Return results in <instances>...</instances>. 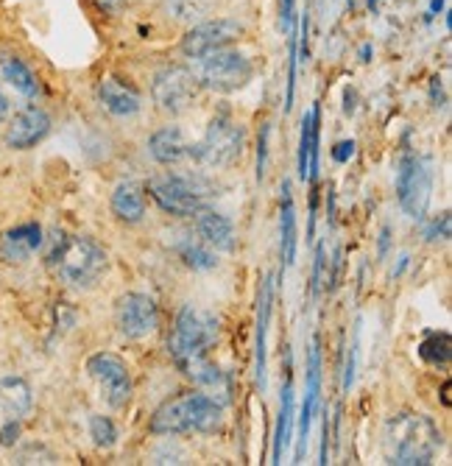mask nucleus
Returning <instances> with one entry per match:
<instances>
[{"mask_svg": "<svg viewBox=\"0 0 452 466\" xmlns=\"http://www.w3.org/2000/svg\"><path fill=\"white\" fill-rule=\"evenodd\" d=\"M388 237H391V229H388V226H382V232H379V257H385V254H388Z\"/></svg>", "mask_w": 452, "mask_h": 466, "instance_id": "obj_37", "label": "nucleus"}, {"mask_svg": "<svg viewBox=\"0 0 452 466\" xmlns=\"http://www.w3.org/2000/svg\"><path fill=\"white\" fill-rule=\"evenodd\" d=\"M114 324L123 338L142 340L159 326L156 301L145 293H123L114 304Z\"/></svg>", "mask_w": 452, "mask_h": 466, "instance_id": "obj_11", "label": "nucleus"}, {"mask_svg": "<svg viewBox=\"0 0 452 466\" xmlns=\"http://www.w3.org/2000/svg\"><path fill=\"white\" fill-rule=\"evenodd\" d=\"M215 340H218V318L206 310L184 304L176 315L173 332L167 335V352L176 363H184L190 357L206 354V349Z\"/></svg>", "mask_w": 452, "mask_h": 466, "instance_id": "obj_5", "label": "nucleus"}, {"mask_svg": "<svg viewBox=\"0 0 452 466\" xmlns=\"http://www.w3.org/2000/svg\"><path fill=\"white\" fill-rule=\"evenodd\" d=\"M20 433H22L20 419H8V421L3 424V430H0V446H14L17 438H20Z\"/></svg>", "mask_w": 452, "mask_h": 466, "instance_id": "obj_31", "label": "nucleus"}, {"mask_svg": "<svg viewBox=\"0 0 452 466\" xmlns=\"http://www.w3.org/2000/svg\"><path fill=\"white\" fill-rule=\"evenodd\" d=\"M167 8H173V17L176 20H193V17H201L206 11V0H173L167 3Z\"/></svg>", "mask_w": 452, "mask_h": 466, "instance_id": "obj_29", "label": "nucleus"}, {"mask_svg": "<svg viewBox=\"0 0 452 466\" xmlns=\"http://www.w3.org/2000/svg\"><path fill=\"white\" fill-rule=\"evenodd\" d=\"M223 421V407L198 391H184L179 396H170L162 402L151 421L148 430L153 435H181V433H215Z\"/></svg>", "mask_w": 452, "mask_h": 466, "instance_id": "obj_2", "label": "nucleus"}, {"mask_svg": "<svg viewBox=\"0 0 452 466\" xmlns=\"http://www.w3.org/2000/svg\"><path fill=\"white\" fill-rule=\"evenodd\" d=\"M318 393H321V346L318 335H312L310 354H307V388H304V405L299 410V449H296V463H301L304 449H307V435H310V421L318 407Z\"/></svg>", "mask_w": 452, "mask_h": 466, "instance_id": "obj_14", "label": "nucleus"}, {"mask_svg": "<svg viewBox=\"0 0 452 466\" xmlns=\"http://www.w3.org/2000/svg\"><path fill=\"white\" fill-rule=\"evenodd\" d=\"M371 56H374V47L366 42V45L360 47V61H371Z\"/></svg>", "mask_w": 452, "mask_h": 466, "instance_id": "obj_38", "label": "nucleus"}, {"mask_svg": "<svg viewBox=\"0 0 452 466\" xmlns=\"http://www.w3.org/2000/svg\"><path fill=\"white\" fill-rule=\"evenodd\" d=\"M86 374L98 382L103 399L112 407H126V402L131 399V377L123 357H117L114 352H95L86 360Z\"/></svg>", "mask_w": 452, "mask_h": 466, "instance_id": "obj_10", "label": "nucleus"}, {"mask_svg": "<svg viewBox=\"0 0 452 466\" xmlns=\"http://www.w3.org/2000/svg\"><path fill=\"white\" fill-rule=\"evenodd\" d=\"M98 100L114 117H131L142 109V98L137 95V89L128 87L126 81L114 78V75H109L98 84Z\"/></svg>", "mask_w": 452, "mask_h": 466, "instance_id": "obj_19", "label": "nucleus"}, {"mask_svg": "<svg viewBox=\"0 0 452 466\" xmlns=\"http://www.w3.org/2000/svg\"><path fill=\"white\" fill-rule=\"evenodd\" d=\"M321 271H324V246L315 248V265H312V293L321 290Z\"/></svg>", "mask_w": 452, "mask_h": 466, "instance_id": "obj_34", "label": "nucleus"}, {"mask_svg": "<svg viewBox=\"0 0 452 466\" xmlns=\"http://www.w3.org/2000/svg\"><path fill=\"white\" fill-rule=\"evenodd\" d=\"M318 126H321V106L312 103V109L301 117L299 131V179L315 181L318 176Z\"/></svg>", "mask_w": 452, "mask_h": 466, "instance_id": "obj_17", "label": "nucleus"}, {"mask_svg": "<svg viewBox=\"0 0 452 466\" xmlns=\"http://www.w3.org/2000/svg\"><path fill=\"white\" fill-rule=\"evenodd\" d=\"M279 8H282V28L290 31V28H293V8H296V0H279Z\"/></svg>", "mask_w": 452, "mask_h": 466, "instance_id": "obj_35", "label": "nucleus"}, {"mask_svg": "<svg viewBox=\"0 0 452 466\" xmlns=\"http://www.w3.org/2000/svg\"><path fill=\"white\" fill-rule=\"evenodd\" d=\"M47 265L70 287H92L109 271V254L89 237L56 232L53 246L47 248Z\"/></svg>", "mask_w": 452, "mask_h": 466, "instance_id": "obj_1", "label": "nucleus"}, {"mask_svg": "<svg viewBox=\"0 0 452 466\" xmlns=\"http://www.w3.org/2000/svg\"><path fill=\"white\" fill-rule=\"evenodd\" d=\"M368 6H371V8H377V6H379V0H368Z\"/></svg>", "mask_w": 452, "mask_h": 466, "instance_id": "obj_41", "label": "nucleus"}, {"mask_svg": "<svg viewBox=\"0 0 452 466\" xmlns=\"http://www.w3.org/2000/svg\"><path fill=\"white\" fill-rule=\"evenodd\" d=\"M432 193V165L427 156L405 153L396 170V198L407 218L421 220L430 206Z\"/></svg>", "mask_w": 452, "mask_h": 466, "instance_id": "obj_8", "label": "nucleus"}, {"mask_svg": "<svg viewBox=\"0 0 452 466\" xmlns=\"http://www.w3.org/2000/svg\"><path fill=\"white\" fill-rule=\"evenodd\" d=\"M190 70L195 73L201 87L215 89V92L243 89L251 81V75H254L251 59L243 56L240 50H229V47H218L212 53L195 56V64Z\"/></svg>", "mask_w": 452, "mask_h": 466, "instance_id": "obj_6", "label": "nucleus"}, {"mask_svg": "<svg viewBox=\"0 0 452 466\" xmlns=\"http://www.w3.org/2000/svg\"><path fill=\"white\" fill-rule=\"evenodd\" d=\"M430 240H449V212L441 215V220H432V226L427 229Z\"/></svg>", "mask_w": 452, "mask_h": 466, "instance_id": "obj_32", "label": "nucleus"}, {"mask_svg": "<svg viewBox=\"0 0 452 466\" xmlns=\"http://www.w3.org/2000/svg\"><path fill=\"white\" fill-rule=\"evenodd\" d=\"M50 134V117L39 106H22L6 128V145L14 151H28Z\"/></svg>", "mask_w": 452, "mask_h": 466, "instance_id": "obj_13", "label": "nucleus"}, {"mask_svg": "<svg viewBox=\"0 0 452 466\" xmlns=\"http://www.w3.org/2000/svg\"><path fill=\"white\" fill-rule=\"evenodd\" d=\"M419 354L427 363H446L449 360V335L446 332H430L427 340L419 346Z\"/></svg>", "mask_w": 452, "mask_h": 466, "instance_id": "obj_28", "label": "nucleus"}, {"mask_svg": "<svg viewBox=\"0 0 452 466\" xmlns=\"http://www.w3.org/2000/svg\"><path fill=\"white\" fill-rule=\"evenodd\" d=\"M31 410V385L22 377L0 379V413L6 419H20Z\"/></svg>", "mask_w": 452, "mask_h": 466, "instance_id": "obj_23", "label": "nucleus"}, {"mask_svg": "<svg viewBox=\"0 0 452 466\" xmlns=\"http://www.w3.org/2000/svg\"><path fill=\"white\" fill-rule=\"evenodd\" d=\"M0 73H3V78H6L14 89H20L22 95H36V92H39L36 75L31 73V67H28L22 59H17V56H6V59L0 61Z\"/></svg>", "mask_w": 452, "mask_h": 466, "instance_id": "obj_26", "label": "nucleus"}, {"mask_svg": "<svg viewBox=\"0 0 452 466\" xmlns=\"http://www.w3.org/2000/svg\"><path fill=\"white\" fill-rule=\"evenodd\" d=\"M444 3H446V0H432V3H430V14H438V11L444 8Z\"/></svg>", "mask_w": 452, "mask_h": 466, "instance_id": "obj_40", "label": "nucleus"}, {"mask_svg": "<svg viewBox=\"0 0 452 466\" xmlns=\"http://www.w3.org/2000/svg\"><path fill=\"white\" fill-rule=\"evenodd\" d=\"M240 33H243V25H240L237 20L218 17V20H206V22L193 25V28L181 36L179 47H181L184 56L195 59V56H204V53H212V50H218V47L232 45Z\"/></svg>", "mask_w": 452, "mask_h": 466, "instance_id": "obj_12", "label": "nucleus"}, {"mask_svg": "<svg viewBox=\"0 0 452 466\" xmlns=\"http://www.w3.org/2000/svg\"><path fill=\"white\" fill-rule=\"evenodd\" d=\"M385 444H388L391 463L427 466V463H432V458L441 446V433L421 413H399L385 427Z\"/></svg>", "mask_w": 452, "mask_h": 466, "instance_id": "obj_3", "label": "nucleus"}, {"mask_svg": "<svg viewBox=\"0 0 452 466\" xmlns=\"http://www.w3.org/2000/svg\"><path fill=\"white\" fill-rule=\"evenodd\" d=\"M265 165H268V126L259 131V148H257V181L265 179Z\"/></svg>", "mask_w": 452, "mask_h": 466, "instance_id": "obj_30", "label": "nucleus"}, {"mask_svg": "<svg viewBox=\"0 0 452 466\" xmlns=\"http://www.w3.org/2000/svg\"><path fill=\"white\" fill-rule=\"evenodd\" d=\"M273 307V276H265L257 296V343H254V371L259 391H265V363H268V321Z\"/></svg>", "mask_w": 452, "mask_h": 466, "instance_id": "obj_18", "label": "nucleus"}, {"mask_svg": "<svg viewBox=\"0 0 452 466\" xmlns=\"http://www.w3.org/2000/svg\"><path fill=\"white\" fill-rule=\"evenodd\" d=\"M173 248H176V254H179L190 268H195V271H212V268L218 265L215 248L206 246V243H204L201 237H195V234H181V237L173 243Z\"/></svg>", "mask_w": 452, "mask_h": 466, "instance_id": "obj_24", "label": "nucleus"}, {"mask_svg": "<svg viewBox=\"0 0 452 466\" xmlns=\"http://www.w3.org/2000/svg\"><path fill=\"white\" fill-rule=\"evenodd\" d=\"M148 153L153 156V162L170 167V165H181V162L190 159L193 142H187V137H184V131L179 126H162L159 131L151 134Z\"/></svg>", "mask_w": 452, "mask_h": 466, "instance_id": "obj_16", "label": "nucleus"}, {"mask_svg": "<svg viewBox=\"0 0 452 466\" xmlns=\"http://www.w3.org/2000/svg\"><path fill=\"white\" fill-rule=\"evenodd\" d=\"M6 114H8V98L0 92V123L6 120Z\"/></svg>", "mask_w": 452, "mask_h": 466, "instance_id": "obj_39", "label": "nucleus"}, {"mask_svg": "<svg viewBox=\"0 0 452 466\" xmlns=\"http://www.w3.org/2000/svg\"><path fill=\"white\" fill-rule=\"evenodd\" d=\"M243 148H246V128L229 114H218L209 120L201 142L193 145L190 159L206 167H229L243 156Z\"/></svg>", "mask_w": 452, "mask_h": 466, "instance_id": "obj_7", "label": "nucleus"}, {"mask_svg": "<svg viewBox=\"0 0 452 466\" xmlns=\"http://www.w3.org/2000/svg\"><path fill=\"white\" fill-rule=\"evenodd\" d=\"M201 84L190 67H162L151 78V98L167 114H181L198 100Z\"/></svg>", "mask_w": 452, "mask_h": 466, "instance_id": "obj_9", "label": "nucleus"}, {"mask_svg": "<svg viewBox=\"0 0 452 466\" xmlns=\"http://www.w3.org/2000/svg\"><path fill=\"white\" fill-rule=\"evenodd\" d=\"M193 218H195V234L206 246H212L215 251H234V243H237L234 223L226 215H220V212H215V209L206 206V209H201Z\"/></svg>", "mask_w": 452, "mask_h": 466, "instance_id": "obj_20", "label": "nucleus"}, {"mask_svg": "<svg viewBox=\"0 0 452 466\" xmlns=\"http://www.w3.org/2000/svg\"><path fill=\"white\" fill-rule=\"evenodd\" d=\"M290 427H293V385L290 379L282 388V399H279V416H276V430H273V452L271 460L282 463V455L290 444Z\"/></svg>", "mask_w": 452, "mask_h": 466, "instance_id": "obj_25", "label": "nucleus"}, {"mask_svg": "<svg viewBox=\"0 0 452 466\" xmlns=\"http://www.w3.org/2000/svg\"><path fill=\"white\" fill-rule=\"evenodd\" d=\"M89 435H92V444L98 449H109L114 446L117 441V427L109 416H100V413H92L89 416Z\"/></svg>", "mask_w": 452, "mask_h": 466, "instance_id": "obj_27", "label": "nucleus"}, {"mask_svg": "<svg viewBox=\"0 0 452 466\" xmlns=\"http://www.w3.org/2000/svg\"><path fill=\"white\" fill-rule=\"evenodd\" d=\"M42 226L39 223H20L0 234V260L6 265H22L33 257V251L42 246Z\"/></svg>", "mask_w": 452, "mask_h": 466, "instance_id": "obj_15", "label": "nucleus"}, {"mask_svg": "<svg viewBox=\"0 0 452 466\" xmlns=\"http://www.w3.org/2000/svg\"><path fill=\"white\" fill-rule=\"evenodd\" d=\"M112 212L123 223H140L145 215V187L140 181H120L112 190Z\"/></svg>", "mask_w": 452, "mask_h": 466, "instance_id": "obj_21", "label": "nucleus"}, {"mask_svg": "<svg viewBox=\"0 0 452 466\" xmlns=\"http://www.w3.org/2000/svg\"><path fill=\"white\" fill-rule=\"evenodd\" d=\"M296 246H299V229H296V206L290 181H282V209H279V251L285 268L296 262Z\"/></svg>", "mask_w": 452, "mask_h": 466, "instance_id": "obj_22", "label": "nucleus"}, {"mask_svg": "<svg viewBox=\"0 0 452 466\" xmlns=\"http://www.w3.org/2000/svg\"><path fill=\"white\" fill-rule=\"evenodd\" d=\"M126 3H128V0H95V6H98L100 11H106V14H117V11H123Z\"/></svg>", "mask_w": 452, "mask_h": 466, "instance_id": "obj_36", "label": "nucleus"}, {"mask_svg": "<svg viewBox=\"0 0 452 466\" xmlns=\"http://www.w3.org/2000/svg\"><path fill=\"white\" fill-rule=\"evenodd\" d=\"M352 156H354V140H340V142L332 148V159L340 162V165L349 162Z\"/></svg>", "mask_w": 452, "mask_h": 466, "instance_id": "obj_33", "label": "nucleus"}, {"mask_svg": "<svg viewBox=\"0 0 452 466\" xmlns=\"http://www.w3.org/2000/svg\"><path fill=\"white\" fill-rule=\"evenodd\" d=\"M151 198L170 215L193 218L212 201V187L201 176H184V173H156L148 179Z\"/></svg>", "mask_w": 452, "mask_h": 466, "instance_id": "obj_4", "label": "nucleus"}]
</instances>
